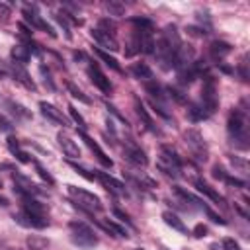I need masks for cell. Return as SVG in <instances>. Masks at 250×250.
Here are the masks:
<instances>
[{
  "instance_id": "1",
  "label": "cell",
  "mask_w": 250,
  "mask_h": 250,
  "mask_svg": "<svg viewBox=\"0 0 250 250\" xmlns=\"http://www.w3.org/2000/svg\"><path fill=\"white\" fill-rule=\"evenodd\" d=\"M180 45H182L180 43V35L176 31V27H172V25H168L162 31L160 39L154 41V53L152 55H156V59L160 61V66L164 70L172 68V59H174V53L178 51Z\"/></svg>"
},
{
  "instance_id": "2",
  "label": "cell",
  "mask_w": 250,
  "mask_h": 250,
  "mask_svg": "<svg viewBox=\"0 0 250 250\" xmlns=\"http://www.w3.org/2000/svg\"><path fill=\"white\" fill-rule=\"evenodd\" d=\"M227 129H229V135L232 139V143L236 141V145L240 148H246L248 146V121H246V115L244 111L240 109H232L229 113V121H227Z\"/></svg>"
},
{
  "instance_id": "3",
  "label": "cell",
  "mask_w": 250,
  "mask_h": 250,
  "mask_svg": "<svg viewBox=\"0 0 250 250\" xmlns=\"http://www.w3.org/2000/svg\"><path fill=\"white\" fill-rule=\"evenodd\" d=\"M70 238L80 248H94L98 244L96 232L86 223H76V221L70 223Z\"/></svg>"
},
{
  "instance_id": "4",
  "label": "cell",
  "mask_w": 250,
  "mask_h": 250,
  "mask_svg": "<svg viewBox=\"0 0 250 250\" xmlns=\"http://www.w3.org/2000/svg\"><path fill=\"white\" fill-rule=\"evenodd\" d=\"M158 168L162 172H166L168 176H180L182 172V160L176 154L174 148L170 146H160V156H158Z\"/></svg>"
},
{
  "instance_id": "5",
  "label": "cell",
  "mask_w": 250,
  "mask_h": 250,
  "mask_svg": "<svg viewBox=\"0 0 250 250\" xmlns=\"http://www.w3.org/2000/svg\"><path fill=\"white\" fill-rule=\"evenodd\" d=\"M68 188V193L70 197L86 211H100L102 209V201L98 195H94L92 191H86L82 188H76V186H66Z\"/></svg>"
},
{
  "instance_id": "6",
  "label": "cell",
  "mask_w": 250,
  "mask_h": 250,
  "mask_svg": "<svg viewBox=\"0 0 250 250\" xmlns=\"http://www.w3.org/2000/svg\"><path fill=\"white\" fill-rule=\"evenodd\" d=\"M184 139H186V145H188L189 152H191L199 162H205V160H207V145H205V141H203V135H201L197 129H188L186 135H184Z\"/></svg>"
},
{
  "instance_id": "7",
  "label": "cell",
  "mask_w": 250,
  "mask_h": 250,
  "mask_svg": "<svg viewBox=\"0 0 250 250\" xmlns=\"http://www.w3.org/2000/svg\"><path fill=\"white\" fill-rule=\"evenodd\" d=\"M201 105L205 107V111L211 115L217 109V86L215 80L207 74L203 78V88H201Z\"/></svg>"
},
{
  "instance_id": "8",
  "label": "cell",
  "mask_w": 250,
  "mask_h": 250,
  "mask_svg": "<svg viewBox=\"0 0 250 250\" xmlns=\"http://www.w3.org/2000/svg\"><path fill=\"white\" fill-rule=\"evenodd\" d=\"M195 59V49L191 45H180L178 51L174 53V59H172V66H176L178 70L180 68H186L193 62Z\"/></svg>"
},
{
  "instance_id": "9",
  "label": "cell",
  "mask_w": 250,
  "mask_h": 250,
  "mask_svg": "<svg viewBox=\"0 0 250 250\" xmlns=\"http://www.w3.org/2000/svg\"><path fill=\"white\" fill-rule=\"evenodd\" d=\"M92 37H94V41L100 45L98 49H105V51H111V53H115V51H119V43H117V39L113 37V35H109V33H105V31H102V29H92Z\"/></svg>"
},
{
  "instance_id": "10",
  "label": "cell",
  "mask_w": 250,
  "mask_h": 250,
  "mask_svg": "<svg viewBox=\"0 0 250 250\" xmlns=\"http://www.w3.org/2000/svg\"><path fill=\"white\" fill-rule=\"evenodd\" d=\"M88 76L92 78V82L104 92V94H111V90H113V86H111V82H109V78L100 70V66L98 64H90L88 66Z\"/></svg>"
},
{
  "instance_id": "11",
  "label": "cell",
  "mask_w": 250,
  "mask_h": 250,
  "mask_svg": "<svg viewBox=\"0 0 250 250\" xmlns=\"http://www.w3.org/2000/svg\"><path fill=\"white\" fill-rule=\"evenodd\" d=\"M14 221L21 227H31V229H43L47 227V219L45 217H37V215H31L27 211H20V213H14Z\"/></svg>"
},
{
  "instance_id": "12",
  "label": "cell",
  "mask_w": 250,
  "mask_h": 250,
  "mask_svg": "<svg viewBox=\"0 0 250 250\" xmlns=\"http://www.w3.org/2000/svg\"><path fill=\"white\" fill-rule=\"evenodd\" d=\"M39 107H41V113L49 119V121H53V123H57V125H68V119L62 115V111L61 109H57L53 104H47V102H41L39 104Z\"/></svg>"
},
{
  "instance_id": "13",
  "label": "cell",
  "mask_w": 250,
  "mask_h": 250,
  "mask_svg": "<svg viewBox=\"0 0 250 250\" xmlns=\"http://www.w3.org/2000/svg\"><path fill=\"white\" fill-rule=\"evenodd\" d=\"M125 160L127 162H131V164H135V166H146L148 164V158H146V154H145V150L143 148H139V146H135V145H131V146H127L125 148Z\"/></svg>"
},
{
  "instance_id": "14",
  "label": "cell",
  "mask_w": 250,
  "mask_h": 250,
  "mask_svg": "<svg viewBox=\"0 0 250 250\" xmlns=\"http://www.w3.org/2000/svg\"><path fill=\"white\" fill-rule=\"evenodd\" d=\"M98 178H100V182L109 189V191H113V193H117V195H123V193H127V189H125V186L119 182V180H115L113 176H109L107 172H102V170H98V174H96Z\"/></svg>"
},
{
  "instance_id": "15",
  "label": "cell",
  "mask_w": 250,
  "mask_h": 250,
  "mask_svg": "<svg viewBox=\"0 0 250 250\" xmlns=\"http://www.w3.org/2000/svg\"><path fill=\"white\" fill-rule=\"evenodd\" d=\"M139 33V45H141V51L145 55H152L154 53V37H152V27H146V29H137Z\"/></svg>"
},
{
  "instance_id": "16",
  "label": "cell",
  "mask_w": 250,
  "mask_h": 250,
  "mask_svg": "<svg viewBox=\"0 0 250 250\" xmlns=\"http://www.w3.org/2000/svg\"><path fill=\"white\" fill-rule=\"evenodd\" d=\"M59 145H61V148H62V152L68 156V158H78L80 156V148H78V145L68 137V135H64V133H59Z\"/></svg>"
},
{
  "instance_id": "17",
  "label": "cell",
  "mask_w": 250,
  "mask_h": 250,
  "mask_svg": "<svg viewBox=\"0 0 250 250\" xmlns=\"http://www.w3.org/2000/svg\"><path fill=\"white\" fill-rule=\"evenodd\" d=\"M80 137H82V141H84V143L90 146V150L96 154V158H98V160H100L104 166H111V164H113V162H111V158H107V156H105V152H104V150L98 146V143H96L94 139H90V137H88L84 131H80Z\"/></svg>"
},
{
  "instance_id": "18",
  "label": "cell",
  "mask_w": 250,
  "mask_h": 250,
  "mask_svg": "<svg viewBox=\"0 0 250 250\" xmlns=\"http://www.w3.org/2000/svg\"><path fill=\"white\" fill-rule=\"evenodd\" d=\"M230 51H232V47L227 41H213L209 45V53H211L213 61H223Z\"/></svg>"
},
{
  "instance_id": "19",
  "label": "cell",
  "mask_w": 250,
  "mask_h": 250,
  "mask_svg": "<svg viewBox=\"0 0 250 250\" xmlns=\"http://www.w3.org/2000/svg\"><path fill=\"white\" fill-rule=\"evenodd\" d=\"M23 18H25V21H27V23H31V29H33V27H39V29H45V31H49V35H51V37H55V31H53V27H51L49 23H45L41 16H37V14L29 12V10H25V12H23Z\"/></svg>"
},
{
  "instance_id": "20",
  "label": "cell",
  "mask_w": 250,
  "mask_h": 250,
  "mask_svg": "<svg viewBox=\"0 0 250 250\" xmlns=\"http://www.w3.org/2000/svg\"><path fill=\"white\" fill-rule=\"evenodd\" d=\"M10 57L14 59V62L23 64V62H27V61H29L31 51H29V47H25V45H14V47H12V51H10Z\"/></svg>"
},
{
  "instance_id": "21",
  "label": "cell",
  "mask_w": 250,
  "mask_h": 250,
  "mask_svg": "<svg viewBox=\"0 0 250 250\" xmlns=\"http://www.w3.org/2000/svg\"><path fill=\"white\" fill-rule=\"evenodd\" d=\"M162 219H164V223H166L168 227H172L174 230H178V232H188L184 221H182L176 213H172V211H164V213H162Z\"/></svg>"
},
{
  "instance_id": "22",
  "label": "cell",
  "mask_w": 250,
  "mask_h": 250,
  "mask_svg": "<svg viewBox=\"0 0 250 250\" xmlns=\"http://www.w3.org/2000/svg\"><path fill=\"white\" fill-rule=\"evenodd\" d=\"M193 186L197 188V191H201V193H203V195H207L209 199H213V201H217V203H221V201H223V197L219 195V191H215V189H213L209 184H205L201 178H199V180H195V182H193Z\"/></svg>"
},
{
  "instance_id": "23",
  "label": "cell",
  "mask_w": 250,
  "mask_h": 250,
  "mask_svg": "<svg viewBox=\"0 0 250 250\" xmlns=\"http://www.w3.org/2000/svg\"><path fill=\"white\" fill-rule=\"evenodd\" d=\"M12 72H14V76L25 86V88H29V90H35V84H33V80L29 78V74L23 70V66L21 64H18V62H14V66H12Z\"/></svg>"
},
{
  "instance_id": "24",
  "label": "cell",
  "mask_w": 250,
  "mask_h": 250,
  "mask_svg": "<svg viewBox=\"0 0 250 250\" xmlns=\"http://www.w3.org/2000/svg\"><path fill=\"white\" fill-rule=\"evenodd\" d=\"M131 72H133V76L135 78H143V80H152V70L145 64V62H135L133 66H131Z\"/></svg>"
},
{
  "instance_id": "25",
  "label": "cell",
  "mask_w": 250,
  "mask_h": 250,
  "mask_svg": "<svg viewBox=\"0 0 250 250\" xmlns=\"http://www.w3.org/2000/svg\"><path fill=\"white\" fill-rule=\"evenodd\" d=\"M94 53H96V55H98V57H100L107 66H111L115 72H123V70H121V66H119V62H117L113 57H109V53H105V51H102V49H98V47H94Z\"/></svg>"
},
{
  "instance_id": "26",
  "label": "cell",
  "mask_w": 250,
  "mask_h": 250,
  "mask_svg": "<svg viewBox=\"0 0 250 250\" xmlns=\"http://www.w3.org/2000/svg\"><path fill=\"white\" fill-rule=\"evenodd\" d=\"M105 10L109 12V16H123L125 14V4L123 2H117V0H109L105 2Z\"/></svg>"
},
{
  "instance_id": "27",
  "label": "cell",
  "mask_w": 250,
  "mask_h": 250,
  "mask_svg": "<svg viewBox=\"0 0 250 250\" xmlns=\"http://www.w3.org/2000/svg\"><path fill=\"white\" fill-rule=\"evenodd\" d=\"M135 107H137V113H139V117L145 121V125L150 129V131H156V127H154V121L150 119V115L146 113V109H145V105L141 104V102H135Z\"/></svg>"
},
{
  "instance_id": "28",
  "label": "cell",
  "mask_w": 250,
  "mask_h": 250,
  "mask_svg": "<svg viewBox=\"0 0 250 250\" xmlns=\"http://www.w3.org/2000/svg\"><path fill=\"white\" fill-rule=\"evenodd\" d=\"M188 113H189L191 121H201V119H207V117H209V113L205 111L203 105H191V107L188 109Z\"/></svg>"
},
{
  "instance_id": "29",
  "label": "cell",
  "mask_w": 250,
  "mask_h": 250,
  "mask_svg": "<svg viewBox=\"0 0 250 250\" xmlns=\"http://www.w3.org/2000/svg\"><path fill=\"white\" fill-rule=\"evenodd\" d=\"M27 246H29L31 250H45V248L49 246V240L33 234V236H29V238H27Z\"/></svg>"
},
{
  "instance_id": "30",
  "label": "cell",
  "mask_w": 250,
  "mask_h": 250,
  "mask_svg": "<svg viewBox=\"0 0 250 250\" xmlns=\"http://www.w3.org/2000/svg\"><path fill=\"white\" fill-rule=\"evenodd\" d=\"M145 88H146V92H150V94H152V96H156L158 100H162V98H164V94H162V88H160V86H158L154 80H148V82L145 84Z\"/></svg>"
},
{
  "instance_id": "31",
  "label": "cell",
  "mask_w": 250,
  "mask_h": 250,
  "mask_svg": "<svg viewBox=\"0 0 250 250\" xmlns=\"http://www.w3.org/2000/svg\"><path fill=\"white\" fill-rule=\"evenodd\" d=\"M6 105H8V107H12V113H16L18 117H29V111H27L23 105L14 104V102H6Z\"/></svg>"
},
{
  "instance_id": "32",
  "label": "cell",
  "mask_w": 250,
  "mask_h": 250,
  "mask_svg": "<svg viewBox=\"0 0 250 250\" xmlns=\"http://www.w3.org/2000/svg\"><path fill=\"white\" fill-rule=\"evenodd\" d=\"M66 88L70 90V94H72L74 98H78V100H80V102H84V104H90V100H88V98L82 94V90H80V88H76L72 82H68V84H66Z\"/></svg>"
},
{
  "instance_id": "33",
  "label": "cell",
  "mask_w": 250,
  "mask_h": 250,
  "mask_svg": "<svg viewBox=\"0 0 250 250\" xmlns=\"http://www.w3.org/2000/svg\"><path fill=\"white\" fill-rule=\"evenodd\" d=\"M201 207H203V211L207 213V217H209V219H211L213 223H219V225H225V223H227V221H225V219H223L221 215H217V213H215L213 209H209L207 205H203V203H201Z\"/></svg>"
},
{
  "instance_id": "34",
  "label": "cell",
  "mask_w": 250,
  "mask_h": 250,
  "mask_svg": "<svg viewBox=\"0 0 250 250\" xmlns=\"http://www.w3.org/2000/svg\"><path fill=\"white\" fill-rule=\"evenodd\" d=\"M68 111H70V117H72V119H74V121L78 123L80 131H84V129H86V121H84V117H82V115H80V113H78V111H76V109H74L72 105L68 107Z\"/></svg>"
},
{
  "instance_id": "35",
  "label": "cell",
  "mask_w": 250,
  "mask_h": 250,
  "mask_svg": "<svg viewBox=\"0 0 250 250\" xmlns=\"http://www.w3.org/2000/svg\"><path fill=\"white\" fill-rule=\"evenodd\" d=\"M168 94H170V98H174L178 104H186V96H184L180 90H176V88H168Z\"/></svg>"
},
{
  "instance_id": "36",
  "label": "cell",
  "mask_w": 250,
  "mask_h": 250,
  "mask_svg": "<svg viewBox=\"0 0 250 250\" xmlns=\"http://www.w3.org/2000/svg\"><path fill=\"white\" fill-rule=\"evenodd\" d=\"M109 230H113V232H117L119 236H127V230L123 229V227H119V225H115V223H111V221H107V225H105Z\"/></svg>"
},
{
  "instance_id": "37",
  "label": "cell",
  "mask_w": 250,
  "mask_h": 250,
  "mask_svg": "<svg viewBox=\"0 0 250 250\" xmlns=\"http://www.w3.org/2000/svg\"><path fill=\"white\" fill-rule=\"evenodd\" d=\"M223 250H240V246H238L236 240H232V238H225V240H223Z\"/></svg>"
},
{
  "instance_id": "38",
  "label": "cell",
  "mask_w": 250,
  "mask_h": 250,
  "mask_svg": "<svg viewBox=\"0 0 250 250\" xmlns=\"http://www.w3.org/2000/svg\"><path fill=\"white\" fill-rule=\"evenodd\" d=\"M150 105L154 107V111H156V113H158L162 119H170V113H168V111H164V107H162L160 104H156V102H150Z\"/></svg>"
},
{
  "instance_id": "39",
  "label": "cell",
  "mask_w": 250,
  "mask_h": 250,
  "mask_svg": "<svg viewBox=\"0 0 250 250\" xmlns=\"http://www.w3.org/2000/svg\"><path fill=\"white\" fill-rule=\"evenodd\" d=\"M70 166H72L80 176H84L86 180H94V178H96V174H88V170H84V168H82V166H78V164H72V162H70Z\"/></svg>"
},
{
  "instance_id": "40",
  "label": "cell",
  "mask_w": 250,
  "mask_h": 250,
  "mask_svg": "<svg viewBox=\"0 0 250 250\" xmlns=\"http://www.w3.org/2000/svg\"><path fill=\"white\" fill-rule=\"evenodd\" d=\"M193 236H197V238H203V236H207V227L205 225H195L193 227Z\"/></svg>"
},
{
  "instance_id": "41",
  "label": "cell",
  "mask_w": 250,
  "mask_h": 250,
  "mask_svg": "<svg viewBox=\"0 0 250 250\" xmlns=\"http://www.w3.org/2000/svg\"><path fill=\"white\" fill-rule=\"evenodd\" d=\"M35 168H37V172H39V176H41L43 180H47L49 184H53V178H51V174H49V172H47V170H45L41 164H37V162H35Z\"/></svg>"
},
{
  "instance_id": "42",
  "label": "cell",
  "mask_w": 250,
  "mask_h": 250,
  "mask_svg": "<svg viewBox=\"0 0 250 250\" xmlns=\"http://www.w3.org/2000/svg\"><path fill=\"white\" fill-rule=\"evenodd\" d=\"M213 176H215L217 180H225L229 174H227V172H225L221 166H215V168H213Z\"/></svg>"
},
{
  "instance_id": "43",
  "label": "cell",
  "mask_w": 250,
  "mask_h": 250,
  "mask_svg": "<svg viewBox=\"0 0 250 250\" xmlns=\"http://www.w3.org/2000/svg\"><path fill=\"white\" fill-rule=\"evenodd\" d=\"M14 154H16V158H18L20 162H29V160H31V158H29V154H27V152H23L21 148H20V150H16Z\"/></svg>"
},
{
  "instance_id": "44",
  "label": "cell",
  "mask_w": 250,
  "mask_h": 250,
  "mask_svg": "<svg viewBox=\"0 0 250 250\" xmlns=\"http://www.w3.org/2000/svg\"><path fill=\"white\" fill-rule=\"evenodd\" d=\"M8 146H10V150H12V152L20 150V143H18V139H14V137H8Z\"/></svg>"
},
{
  "instance_id": "45",
  "label": "cell",
  "mask_w": 250,
  "mask_h": 250,
  "mask_svg": "<svg viewBox=\"0 0 250 250\" xmlns=\"http://www.w3.org/2000/svg\"><path fill=\"white\" fill-rule=\"evenodd\" d=\"M0 129H2V131H12V123H10L4 115H0Z\"/></svg>"
},
{
  "instance_id": "46",
  "label": "cell",
  "mask_w": 250,
  "mask_h": 250,
  "mask_svg": "<svg viewBox=\"0 0 250 250\" xmlns=\"http://www.w3.org/2000/svg\"><path fill=\"white\" fill-rule=\"evenodd\" d=\"M0 16H2V18H8V16H10V6H8V4H2V2H0Z\"/></svg>"
},
{
  "instance_id": "47",
  "label": "cell",
  "mask_w": 250,
  "mask_h": 250,
  "mask_svg": "<svg viewBox=\"0 0 250 250\" xmlns=\"http://www.w3.org/2000/svg\"><path fill=\"white\" fill-rule=\"evenodd\" d=\"M113 215H115V217H119L121 221H127V223H129V217H127L123 211H119V209H113Z\"/></svg>"
},
{
  "instance_id": "48",
  "label": "cell",
  "mask_w": 250,
  "mask_h": 250,
  "mask_svg": "<svg viewBox=\"0 0 250 250\" xmlns=\"http://www.w3.org/2000/svg\"><path fill=\"white\" fill-rule=\"evenodd\" d=\"M20 29L23 31V35H31L33 33V29L31 27H25V23H20Z\"/></svg>"
},
{
  "instance_id": "49",
  "label": "cell",
  "mask_w": 250,
  "mask_h": 250,
  "mask_svg": "<svg viewBox=\"0 0 250 250\" xmlns=\"http://www.w3.org/2000/svg\"><path fill=\"white\" fill-rule=\"evenodd\" d=\"M0 205H8V199H6V197H2V195H0Z\"/></svg>"
},
{
  "instance_id": "50",
  "label": "cell",
  "mask_w": 250,
  "mask_h": 250,
  "mask_svg": "<svg viewBox=\"0 0 250 250\" xmlns=\"http://www.w3.org/2000/svg\"><path fill=\"white\" fill-rule=\"evenodd\" d=\"M0 188H2V182H0Z\"/></svg>"
}]
</instances>
